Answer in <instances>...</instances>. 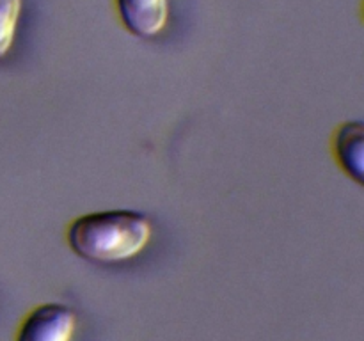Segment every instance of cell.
Segmentation results:
<instances>
[{"label": "cell", "instance_id": "2", "mask_svg": "<svg viewBox=\"0 0 364 341\" xmlns=\"http://www.w3.org/2000/svg\"><path fill=\"white\" fill-rule=\"evenodd\" d=\"M77 313L60 302L36 305L21 320L14 341H73Z\"/></svg>", "mask_w": 364, "mask_h": 341}, {"label": "cell", "instance_id": "1", "mask_svg": "<svg viewBox=\"0 0 364 341\" xmlns=\"http://www.w3.org/2000/svg\"><path fill=\"white\" fill-rule=\"evenodd\" d=\"M153 227L135 210H105L77 217L66 231L68 245L92 263H121L135 258L149 244Z\"/></svg>", "mask_w": 364, "mask_h": 341}, {"label": "cell", "instance_id": "5", "mask_svg": "<svg viewBox=\"0 0 364 341\" xmlns=\"http://www.w3.org/2000/svg\"><path fill=\"white\" fill-rule=\"evenodd\" d=\"M21 0H0V59L7 55L16 36Z\"/></svg>", "mask_w": 364, "mask_h": 341}, {"label": "cell", "instance_id": "4", "mask_svg": "<svg viewBox=\"0 0 364 341\" xmlns=\"http://www.w3.org/2000/svg\"><path fill=\"white\" fill-rule=\"evenodd\" d=\"M121 23L137 38H155L169 20V0H116Z\"/></svg>", "mask_w": 364, "mask_h": 341}, {"label": "cell", "instance_id": "6", "mask_svg": "<svg viewBox=\"0 0 364 341\" xmlns=\"http://www.w3.org/2000/svg\"><path fill=\"white\" fill-rule=\"evenodd\" d=\"M361 14H363V20H364V0H363V7H361Z\"/></svg>", "mask_w": 364, "mask_h": 341}, {"label": "cell", "instance_id": "3", "mask_svg": "<svg viewBox=\"0 0 364 341\" xmlns=\"http://www.w3.org/2000/svg\"><path fill=\"white\" fill-rule=\"evenodd\" d=\"M331 151L338 167L364 187V121L350 119L338 124L331 137Z\"/></svg>", "mask_w": 364, "mask_h": 341}]
</instances>
